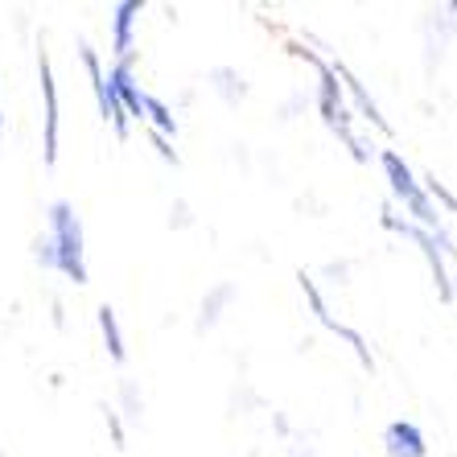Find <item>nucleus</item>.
<instances>
[{"mask_svg":"<svg viewBox=\"0 0 457 457\" xmlns=\"http://www.w3.org/2000/svg\"><path fill=\"white\" fill-rule=\"evenodd\" d=\"M449 33H453V21L441 17V12H428V21H425V66H428V75H433L436 66H441V58H445Z\"/></svg>","mask_w":457,"mask_h":457,"instance_id":"9d476101","label":"nucleus"},{"mask_svg":"<svg viewBox=\"0 0 457 457\" xmlns=\"http://www.w3.org/2000/svg\"><path fill=\"white\" fill-rule=\"evenodd\" d=\"M116 412H124L128 420H140V412H145V395H140L137 379H120V408Z\"/></svg>","mask_w":457,"mask_h":457,"instance_id":"4468645a","label":"nucleus"},{"mask_svg":"<svg viewBox=\"0 0 457 457\" xmlns=\"http://www.w3.org/2000/svg\"><path fill=\"white\" fill-rule=\"evenodd\" d=\"M383 457H428V436L416 420H392L383 428Z\"/></svg>","mask_w":457,"mask_h":457,"instance_id":"423d86ee","label":"nucleus"},{"mask_svg":"<svg viewBox=\"0 0 457 457\" xmlns=\"http://www.w3.org/2000/svg\"><path fill=\"white\" fill-rule=\"evenodd\" d=\"M145 4L140 0H124L112 9V54L116 62H137V21Z\"/></svg>","mask_w":457,"mask_h":457,"instance_id":"39448f33","label":"nucleus"},{"mask_svg":"<svg viewBox=\"0 0 457 457\" xmlns=\"http://www.w3.org/2000/svg\"><path fill=\"white\" fill-rule=\"evenodd\" d=\"M79 62H83L87 79H91V91H96V104H99V116H104V124H112V132H116V140H128V132H132V124H128L124 107H120L116 91H112V83H107V71H104V58H99V50L87 37H79Z\"/></svg>","mask_w":457,"mask_h":457,"instance_id":"20e7f679","label":"nucleus"},{"mask_svg":"<svg viewBox=\"0 0 457 457\" xmlns=\"http://www.w3.org/2000/svg\"><path fill=\"white\" fill-rule=\"evenodd\" d=\"M379 165H383V173H387V186H392V194L408 206L412 223L425 227V231H433V235L441 231V211L428 203V194H425V186L416 181L412 165H408V161L400 157L395 149H383V153H379Z\"/></svg>","mask_w":457,"mask_h":457,"instance_id":"f03ea898","label":"nucleus"},{"mask_svg":"<svg viewBox=\"0 0 457 457\" xmlns=\"http://www.w3.org/2000/svg\"><path fill=\"white\" fill-rule=\"evenodd\" d=\"M206 83H211V91L223 99L227 107H239L247 99V79H244V71H235V66H214L211 75H206Z\"/></svg>","mask_w":457,"mask_h":457,"instance_id":"1a4fd4ad","label":"nucleus"},{"mask_svg":"<svg viewBox=\"0 0 457 457\" xmlns=\"http://www.w3.org/2000/svg\"><path fill=\"white\" fill-rule=\"evenodd\" d=\"M33 260L46 268V272H58L71 285H87V231L83 219H79L75 203L66 198H54L46 206V231L33 239Z\"/></svg>","mask_w":457,"mask_h":457,"instance_id":"f257e3e1","label":"nucleus"},{"mask_svg":"<svg viewBox=\"0 0 457 457\" xmlns=\"http://www.w3.org/2000/svg\"><path fill=\"white\" fill-rule=\"evenodd\" d=\"M104 420H107V428H112V441H116V449H124L128 445V433H124V420H120V412L104 404Z\"/></svg>","mask_w":457,"mask_h":457,"instance_id":"a211bd4d","label":"nucleus"},{"mask_svg":"<svg viewBox=\"0 0 457 457\" xmlns=\"http://www.w3.org/2000/svg\"><path fill=\"white\" fill-rule=\"evenodd\" d=\"M170 227H173V231H186V227H194V206L186 203V198H173V206H170Z\"/></svg>","mask_w":457,"mask_h":457,"instance_id":"f3484780","label":"nucleus"},{"mask_svg":"<svg viewBox=\"0 0 457 457\" xmlns=\"http://www.w3.org/2000/svg\"><path fill=\"white\" fill-rule=\"evenodd\" d=\"M420 186H425V194H428V203H441V206H445V211L449 214H457V194L453 190H449V186H445V181H436L433 178V173H428V178L425 181H420Z\"/></svg>","mask_w":457,"mask_h":457,"instance_id":"dca6fc26","label":"nucleus"},{"mask_svg":"<svg viewBox=\"0 0 457 457\" xmlns=\"http://www.w3.org/2000/svg\"><path fill=\"white\" fill-rule=\"evenodd\" d=\"M0 140H4V91H0Z\"/></svg>","mask_w":457,"mask_h":457,"instance_id":"4be33fe9","label":"nucleus"},{"mask_svg":"<svg viewBox=\"0 0 457 457\" xmlns=\"http://www.w3.org/2000/svg\"><path fill=\"white\" fill-rule=\"evenodd\" d=\"M297 285H301V293H305L309 309H313V318H318L321 326L330 330V326H334V318H330V305H326V297H321V288H318V277H313V272H305V268H301V272H297Z\"/></svg>","mask_w":457,"mask_h":457,"instance_id":"ddd939ff","label":"nucleus"},{"mask_svg":"<svg viewBox=\"0 0 457 457\" xmlns=\"http://www.w3.org/2000/svg\"><path fill=\"white\" fill-rule=\"evenodd\" d=\"M235 280H219L214 288H206V297H203V305H198V321H194V330L198 334H206V330H214L219 321H223V313H227V305L235 301Z\"/></svg>","mask_w":457,"mask_h":457,"instance_id":"6e6552de","label":"nucleus"},{"mask_svg":"<svg viewBox=\"0 0 457 457\" xmlns=\"http://www.w3.org/2000/svg\"><path fill=\"white\" fill-rule=\"evenodd\" d=\"M346 272H351V264H326V277H346Z\"/></svg>","mask_w":457,"mask_h":457,"instance_id":"412c9836","label":"nucleus"},{"mask_svg":"<svg viewBox=\"0 0 457 457\" xmlns=\"http://www.w3.org/2000/svg\"><path fill=\"white\" fill-rule=\"evenodd\" d=\"M99 334H104V346H107V359L124 367L128 359V342H124V326H120V313L112 305H99Z\"/></svg>","mask_w":457,"mask_h":457,"instance_id":"9b49d317","label":"nucleus"},{"mask_svg":"<svg viewBox=\"0 0 457 457\" xmlns=\"http://www.w3.org/2000/svg\"><path fill=\"white\" fill-rule=\"evenodd\" d=\"M145 120L153 124V132L165 140H178V116L170 112V104L157 96H145Z\"/></svg>","mask_w":457,"mask_h":457,"instance_id":"f8f14e48","label":"nucleus"},{"mask_svg":"<svg viewBox=\"0 0 457 457\" xmlns=\"http://www.w3.org/2000/svg\"><path fill=\"white\" fill-rule=\"evenodd\" d=\"M252 404H260V395H255V387L247 379H239V392L231 395V408H252Z\"/></svg>","mask_w":457,"mask_h":457,"instance_id":"aec40b11","label":"nucleus"},{"mask_svg":"<svg viewBox=\"0 0 457 457\" xmlns=\"http://www.w3.org/2000/svg\"><path fill=\"white\" fill-rule=\"evenodd\" d=\"M453 301H457V272H453Z\"/></svg>","mask_w":457,"mask_h":457,"instance_id":"5701e85b","label":"nucleus"},{"mask_svg":"<svg viewBox=\"0 0 457 457\" xmlns=\"http://www.w3.org/2000/svg\"><path fill=\"white\" fill-rule=\"evenodd\" d=\"M330 330L338 334V338H346V342H351V351L359 354V362H362V367H367V371H371V367H375V359H371V346H367V338H362V334L354 330V326H346V321H334Z\"/></svg>","mask_w":457,"mask_h":457,"instance_id":"2eb2a0df","label":"nucleus"},{"mask_svg":"<svg viewBox=\"0 0 457 457\" xmlns=\"http://www.w3.org/2000/svg\"><path fill=\"white\" fill-rule=\"evenodd\" d=\"M153 149L161 153V161H170L173 170H178V165H181V153L173 149V140H165V137H157V132H153Z\"/></svg>","mask_w":457,"mask_h":457,"instance_id":"6ab92c4d","label":"nucleus"},{"mask_svg":"<svg viewBox=\"0 0 457 457\" xmlns=\"http://www.w3.org/2000/svg\"><path fill=\"white\" fill-rule=\"evenodd\" d=\"M37 91H42V165L54 170L62 153V96H58V79H54L46 46H37Z\"/></svg>","mask_w":457,"mask_h":457,"instance_id":"7ed1b4c3","label":"nucleus"},{"mask_svg":"<svg viewBox=\"0 0 457 457\" xmlns=\"http://www.w3.org/2000/svg\"><path fill=\"white\" fill-rule=\"evenodd\" d=\"M330 71H334V75H338L342 91H351V96H354V104H359V116H362V120H371V124L379 128L383 137H392V124H387V116H383V112H379V104H375V99H371V91L362 87V79L354 75L351 66L342 62V58H334V62H330Z\"/></svg>","mask_w":457,"mask_h":457,"instance_id":"0eeeda50","label":"nucleus"}]
</instances>
